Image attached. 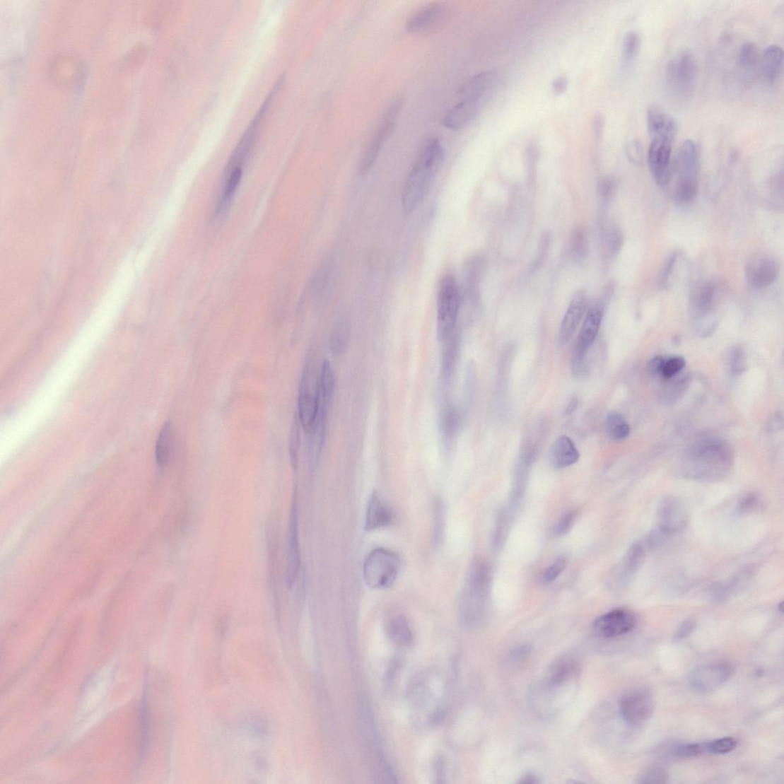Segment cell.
<instances>
[{
    "instance_id": "obj_1",
    "label": "cell",
    "mask_w": 784,
    "mask_h": 784,
    "mask_svg": "<svg viewBox=\"0 0 784 784\" xmlns=\"http://www.w3.org/2000/svg\"><path fill=\"white\" fill-rule=\"evenodd\" d=\"M444 158V148L437 138H431L424 144L404 183L402 197L404 213L411 214L421 204Z\"/></svg>"
},
{
    "instance_id": "obj_2",
    "label": "cell",
    "mask_w": 784,
    "mask_h": 784,
    "mask_svg": "<svg viewBox=\"0 0 784 784\" xmlns=\"http://www.w3.org/2000/svg\"><path fill=\"white\" fill-rule=\"evenodd\" d=\"M698 447L686 461V476L694 481L713 482L727 476L733 460L730 449L718 441L706 443Z\"/></svg>"
},
{
    "instance_id": "obj_3",
    "label": "cell",
    "mask_w": 784,
    "mask_h": 784,
    "mask_svg": "<svg viewBox=\"0 0 784 784\" xmlns=\"http://www.w3.org/2000/svg\"><path fill=\"white\" fill-rule=\"evenodd\" d=\"M490 568L484 561H476L470 568L467 584L460 599V614L469 626L481 619L490 585Z\"/></svg>"
},
{
    "instance_id": "obj_4",
    "label": "cell",
    "mask_w": 784,
    "mask_h": 784,
    "mask_svg": "<svg viewBox=\"0 0 784 784\" xmlns=\"http://www.w3.org/2000/svg\"><path fill=\"white\" fill-rule=\"evenodd\" d=\"M698 78V64L689 50L681 51L667 63L665 85L669 95L677 101H686L693 95Z\"/></svg>"
},
{
    "instance_id": "obj_5",
    "label": "cell",
    "mask_w": 784,
    "mask_h": 784,
    "mask_svg": "<svg viewBox=\"0 0 784 784\" xmlns=\"http://www.w3.org/2000/svg\"><path fill=\"white\" fill-rule=\"evenodd\" d=\"M402 560L396 552L385 548H375L366 556L363 573L365 585L373 589L392 587L398 578Z\"/></svg>"
},
{
    "instance_id": "obj_6",
    "label": "cell",
    "mask_w": 784,
    "mask_h": 784,
    "mask_svg": "<svg viewBox=\"0 0 784 784\" xmlns=\"http://www.w3.org/2000/svg\"><path fill=\"white\" fill-rule=\"evenodd\" d=\"M698 153L693 140L682 143L677 160V181L674 200L686 205L695 199L698 193Z\"/></svg>"
},
{
    "instance_id": "obj_7",
    "label": "cell",
    "mask_w": 784,
    "mask_h": 784,
    "mask_svg": "<svg viewBox=\"0 0 784 784\" xmlns=\"http://www.w3.org/2000/svg\"><path fill=\"white\" fill-rule=\"evenodd\" d=\"M460 292L452 275H446L439 285L437 310V336L440 343L456 330L460 308Z\"/></svg>"
},
{
    "instance_id": "obj_8",
    "label": "cell",
    "mask_w": 784,
    "mask_h": 784,
    "mask_svg": "<svg viewBox=\"0 0 784 784\" xmlns=\"http://www.w3.org/2000/svg\"><path fill=\"white\" fill-rule=\"evenodd\" d=\"M298 403V415L301 426L309 433L316 421L320 404V373L312 358L304 368Z\"/></svg>"
},
{
    "instance_id": "obj_9",
    "label": "cell",
    "mask_w": 784,
    "mask_h": 784,
    "mask_svg": "<svg viewBox=\"0 0 784 784\" xmlns=\"http://www.w3.org/2000/svg\"><path fill=\"white\" fill-rule=\"evenodd\" d=\"M603 307L597 303L587 312L584 324L578 339L573 356V370L575 375L585 373V358L588 349L594 344L603 319Z\"/></svg>"
},
{
    "instance_id": "obj_10",
    "label": "cell",
    "mask_w": 784,
    "mask_h": 784,
    "mask_svg": "<svg viewBox=\"0 0 784 784\" xmlns=\"http://www.w3.org/2000/svg\"><path fill=\"white\" fill-rule=\"evenodd\" d=\"M620 710L624 720L634 727L647 722L654 712V699L645 688L635 689L621 699Z\"/></svg>"
},
{
    "instance_id": "obj_11",
    "label": "cell",
    "mask_w": 784,
    "mask_h": 784,
    "mask_svg": "<svg viewBox=\"0 0 784 784\" xmlns=\"http://www.w3.org/2000/svg\"><path fill=\"white\" fill-rule=\"evenodd\" d=\"M298 500V488L294 486L289 516L287 565L285 571L286 584L289 589L296 583L301 567Z\"/></svg>"
},
{
    "instance_id": "obj_12",
    "label": "cell",
    "mask_w": 784,
    "mask_h": 784,
    "mask_svg": "<svg viewBox=\"0 0 784 784\" xmlns=\"http://www.w3.org/2000/svg\"><path fill=\"white\" fill-rule=\"evenodd\" d=\"M734 667L731 663L718 662L700 667L691 673L690 686L700 694H708L722 687L731 678Z\"/></svg>"
},
{
    "instance_id": "obj_13",
    "label": "cell",
    "mask_w": 784,
    "mask_h": 784,
    "mask_svg": "<svg viewBox=\"0 0 784 784\" xmlns=\"http://www.w3.org/2000/svg\"><path fill=\"white\" fill-rule=\"evenodd\" d=\"M401 106V100H397L392 104L389 109L387 110L381 124L379 127H378L375 136L363 154L361 165H359V170H361V173H365L372 168L378 156H379L380 152L387 138H388L392 131L396 117L399 112Z\"/></svg>"
},
{
    "instance_id": "obj_14",
    "label": "cell",
    "mask_w": 784,
    "mask_h": 784,
    "mask_svg": "<svg viewBox=\"0 0 784 784\" xmlns=\"http://www.w3.org/2000/svg\"><path fill=\"white\" fill-rule=\"evenodd\" d=\"M673 142L652 140L648 154L649 169L657 185L667 187L672 179V152Z\"/></svg>"
},
{
    "instance_id": "obj_15",
    "label": "cell",
    "mask_w": 784,
    "mask_h": 784,
    "mask_svg": "<svg viewBox=\"0 0 784 784\" xmlns=\"http://www.w3.org/2000/svg\"><path fill=\"white\" fill-rule=\"evenodd\" d=\"M636 618L626 609H615L599 617L594 624V631L602 638H614L634 629Z\"/></svg>"
},
{
    "instance_id": "obj_16",
    "label": "cell",
    "mask_w": 784,
    "mask_h": 784,
    "mask_svg": "<svg viewBox=\"0 0 784 784\" xmlns=\"http://www.w3.org/2000/svg\"><path fill=\"white\" fill-rule=\"evenodd\" d=\"M659 530L666 537L684 530L688 523L686 506L675 498L663 500L658 510Z\"/></svg>"
},
{
    "instance_id": "obj_17",
    "label": "cell",
    "mask_w": 784,
    "mask_h": 784,
    "mask_svg": "<svg viewBox=\"0 0 784 784\" xmlns=\"http://www.w3.org/2000/svg\"><path fill=\"white\" fill-rule=\"evenodd\" d=\"M744 274L747 282L753 289L761 290L777 281L778 266L771 258L757 257L747 264Z\"/></svg>"
},
{
    "instance_id": "obj_18",
    "label": "cell",
    "mask_w": 784,
    "mask_h": 784,
    "mask_svg": "<svg viewBox=\"0 0 784 784\" xmlns=\"http://www.w3.org/2000/svg\"><path fill=\"white\" fill-rule=\"evenodd\" d=\"M718 294L717 285L704 281L696 285L689 297V312L696 320L706 319L712 311Z\"/></svg>"
},
{
    "instance_id": "obj_19",
    "label": "cell",
    "mask_w": 784,
    "mask_h": 784,
    "mask_svg": "<svg viewBox=\"0 0 784 784\" xmlns=\"http://www.w3.org/2000/svg\"><path fill=\"white\" fill-rule=\"evenodd\" d=\"M647 125L652 140H666L674 142L678 132V125L674 118L657 106L649 107L647 113Z\"/></svg>"
},
{
    "instance_id": "obj_20",
    "label": "cell",
    "mask_w": 784,
    "mask_h": 784,
    "mask_svg": "<svg viewBox=\"0 0 784 784\" xmlns=\"http://www.w3.org/2000/svg\"><path fill=\"white\" fill-rule=\"evenodd\" d=\"M394 519L392 507L379 493H373L368 500L365 513L364 529L373 532L390 527Z\"/></svg>"
},
{
    "instance_id": "obj_21",
    "label": "cell",
    "mask_w": 784,
    "mask_h": 784,
    "mask_svg": "<svg viewBox=\"0 0 784 784\" xmlns=\"http://www.w3.org/2000/svg\"><path fill=\"white\" fill-rule=\"evenodd\" d=\"M588 305L587 294L584 291H578L571 300L560 328L561 343H568L573 336L580 321L585 315Z\"/></svg>"
},
{
    "instance_id": "obj_22",
    "label": "cell",
    "mask_w": 784,
    "mask_h": 784,
    "mask_svg": "<svg viewBox=\"0 0 784 784\" xmlns=\"http://www.w3.org/2000/svg\"><path fill=\"white\" fill-rule=\"evenodd\" d=\"M481 100L478 99H459L443 119V124L450 130L459 131L465 127L478 113Z\"/></svg>"
},
{
    "instance_id": "obj_23",
    "label": "cell",
    "mask_w": 784,
    "mask_h": 784,
    "mask_svg": "<svg viewBox=\"0 0 784 784\" xmlns=\"http://www.w3.org/2000/svg\"><path fill=\"white\" fill-rule=\"evenodd\" d=\"M496 81V73L493 71H486L477 74L469 79L457 92L458 99H478L481 100L486 92L490 90Z\"/></svg>"
},
{
    "instance_id": "obj_24",
    "label": "cell",
    "mask_w": 784,
    "mask_h": 784,
    "mask_svg": "<svg viewBox=\"0 0 784 784\" xmlns=\"http://www.w3.org/2000/svg\"><path fill=\"white\" fill-rule=\"evenodd\" d=\"M762 70L768 84H776L783 71V51L780 45H771L765 49L762 58Z\"/></svg>"
},
{
    "instance_id": "obj_25",
    "label": "cell",
    "mask_w": 784,
    "mask_h": 784,
    "mask_svg": "<svg viewBox=\"0 0 784 784\" xmlns=\"http://www.w3.org/2000/svg\"><path fill=\"white\" fill-rule=\"evenodd\" d=\"M328 414L318 411L315 424L310 431L308 444L309 461L311 467H315L320 457L326 439L327 421Z\"/></svg>"
},
{
    "instance_id": "obj_26",
    "label": "cell",
    "mask_w": 784,
    "mask_h": 784,
    "mask_svg": "<svg viewBox=\"0 0 784 784\" xmlns=\"http://www.w3.org/2000/svg\"><path fill=\"white\" fill-rule=\"evenodd\" d=\"M579 457V452L574 442L567 436L558 438L551 450V462L558 469H563L576 464Z\"/></svg>"
},
{
    "instance_id": "obj_27",
    "label": "cell",
    "mask_w": 784,
    "mask_h": 784,
    "mask_svg": "<svg viewBox=\"0 0 784 784\" xmlns=\"http://www.w3.org/2000/svg\"><path fill=\"white\" fill-rule=\"evenodd\" d=\"M442 13L440 4H431L423 6L409 18L405 29L411 33L426 30L439 21Z\"/></svg>"
},
{
    "instance_id": "obj_28",
    "label": "cell",
    "mask_w": 784,
    "mask_h": 784,
    "mask_svg": "<svg viewBox=\"0 0 784 784\" xmlns=\"http://www.w3.org/2000/svg\"><path fill=\"white\" fill-rule=\"evenodd\" d=\"M578 665L569 658H562L554 663L550 669L547 686L553 690L568 684L578 674Z\"/></svg>"
},
{
    "instance_id": "obj_29",
    "label": "cell",
    "mask_w": 784,
    "mask_h": 784,
    "mask_svg": "<svg viewBox=\"0 0 784 784\" xmlns=\"http://www.w3.org/2000/svg\"><path fill=\"white\" fill-rule=\"evenodd\" d=\"M336 390L335 373L330 363L324 361L320 373L319 410L329 413Z\"/></svg>"
},
{
    "instance_id": "obj_30",
    "label": "cell",
    "mask_w": 784,
    "mask_h": 784,
    "mask_svg": "<svg viewBox=\"0 0 784 784\" xmlns=\"http://www.w3.org/2000/svg\"><path fill=\"white\" fill-rule=\"evenodd\" d=\"M243 174L242 168H228L226 170V180L223 191L216 206V214L223 213L233 200L237 189L241 182Z\"/></svg>"
},
{
    "instance_id": "obj_31",
    "label": "cell",
    "mask_w": 784,
    "mask_h": 784,
    "mask_svg": "<svg viewBox=\"0 0 784 784\" xmlns=\"http://www.w3.org/2000/svg\"><path fill=\"white\" fill-rule=\"evenodd\" d=\"M645 550L640 542L633 543L625 555L622 567L621 578L624 583L630 580L638 573L643 565Z\"/></svg>"
},
{
    "instance_id": "obj_32",
    "label": "cell",
    "mask_w": 784,
    "mask_h": 784,
    "mask_svg": "<svg viewBox=\"0 0 784 784\" xmlns=\"http://www.w3.org/2000/svg\"><path fill=\"white\" fill-rule=\"evenodd\" d=\"M172 445V427L170 421L165 422L159 433L156 445V460L160 467L170 463Z\"/></svg>"
},
{
    "instance_id": "obj_33",
    "label": "cell",
    "mask_w": 784,
    "mask_h": 784,
    "mask_svg": "<svg viewBox=\"0 0 784 784\" xmlns=\"http://www.w3.org/2000/svg\"><path fill=\"white\" fill-rule=\"evenodd\" d=\"M390 638L397 645H409L411 643L413 635L407 620L403 616L397 615L391 618L387 626Z\"/></svg>"
},
{
    "instance_id": "obj_34",
    "label": "cell",
    "mask_w": 784,
    "mask_h": 784,
    "mask_svg": "<svg viewBox=\"0 0 784 784\" xmlns=\"http://www.w3.org/2000/svg\"><path fill=\"white\" fill-rule=\"evenodd\" d=\"M623 244L621 230L614 225H607L602 228L601 249L602 254L607 258L616 255Z\"/></svg>"
},
{
    "instance_id": "obj_35",
    "label": "cell",
    "mask_w": 784,
    "mask_h": 784,
    "mask_svg": "<svg viewBox=\"0 0 784 784\" xmlns=\"http://www.w3.org/2000/svg\"><path fill=\"white\" fill-rule=\"evenodd\" d=\"M350 329L348 322L345 320L338 321L331 332L329 337V350L334 356H342L349 345Z\"/></svg>"
},
{
    "instance_id": "obj_36",
    "label": "cell",
    "mask_w": 784,
    "mask_h": 784,
    "mask_svg": "<svg viewBox=\"0 0 784 784\" xmlns=\"http://www.w3.org/2000/svg\"><path fill=\"white\" fill-rule=\"evenodd\" d=\"M455 332L442 342L444 345H443L440 370L441 375L444 380H447L451 376L456 363L457 355V338Z\"/></svg>"
},
{
    "instance_id": "obj_37",
    "label": "cell",
    "mask_w": 784,
    "mask_h": 784,
    "mask_svg": "<svg viewBox=\"0 0 784 784\" xmlns=\"http://www.w3.org/2000/svg\"><path fill=\"white\" fill-rule=\"evenodd\" d=\"M569 251L571 258L576 262L583 260L588 254L589 238L584 226H580L573 230L570 238Z\"/></svg>"
},
{
    "instance_id": "obj_38",
    "label": "cell",
    "mask_w": 784,
    "mask_h": 784,
    "mask_svg": "<svg viewBox=\"0 0 784 784\" xmlns=\"http://www.w3.org/2000/svg\"><path fill=\"white\" fill-rule=\"evenodd\" d=\"M606 428L608 436L614 440H623L629 436L631 428L621 414L612 412L607 415Z\"/></svg>"
},
{
    "instance_id": "obj_39",
    "label": "cell",
    "mask_w": 784,
    "mask_h": 784,
    "mask_svg": "<svg viewBox=\"0 0 784 784\" xmlns=\"http://www.w3.org/2000/svg\"><path fill=\"white\" fill-rule=\"evenodd\" d=\"M641 48V37L632 31L624 37L622 45V59L625 66H629L638 57Z\"/></svg>"
},
{
    "instance_id": "obj_40",
    "label": "cell",
    "mask_w": 784,
    "mask_h": 784,
    "mask_svg": "<svg viewBox=\"0 0 784 784\" xmlns=\"http://www.w3.org/2000/svg\"><path fill=\"white\" fill-rule=\"evenodd\" d=\"M301 423L298 414H295L292 421L289 438V454L291 464L293 470H296L298 465V455L301 443Z\"/></svg>"
},
{
    "instance_id": "obj_41",
    "label": "cell",
    "mask_w": 784,
    "mask_h": 784,
    "mask_svg": "<svg viewBox=\"0 0 784 784\" xmlns=\"http://www.w3.org/2000/svg\"><path fill=\"white\" fill-rule=\"evenodd\" d=\"M739 67L745 71H751L757 67L759 62V52L757 45L749 42L742 45L739 58Z\"/></svg>"
},
{
    "instance_id": "obj_42",
    "label": "cell",
    "mask_w": 784,
    "mask_h": 784,
    "mask_svg": "<svg viewBox=\"0 0 784 784\" xmlns=\"http://www.w3.org/2000/svg\"><path fill=\"white\" fill-rule=\"evenodd\" d=\"M459 413L455 407H449L443 413L440 422L443 436L450 438L455 435L459 426Z\"/></svg>"
},
{
    "instance_id": "obj_43",
    "label": "cell",
    "mask_w": 784,
    "mask_h": 784,
    "mask_svg": "<svg viewBox=\"0 0 784 784\" xmlns=\"http://www.w3.org/2000/svg\"><path fill=\"white\" fill-rule=\"evenodd\" d=\"M737 746V742L732 737H724L706 744V751L713 754H727L734 751Z\"/></svg>"
},
{
    "instance_id": "obj_44",
    "label": "cell",
    "mask_w": 784,
    "mask_h": 784,
    "mask_svg": "<svg viewBox=\"0 0 784 784\" xmlns=\"http://www.w3.org/2000/svg\"><path fill=\"white\" fill-rule=\"evenodd\" d=\"M704 751H706V744H684L677 747L674 751H673V755L677 759H691L698 757V755L702 754Z\"/></svg>"
},
{
    "instance_id": "obj_45",
    "label": "cell",
    "mask_w": 784,
    "mask_h": 784,
    "mask_svg": "<svg viewBox=\"0 0 784 784\" xmlns=\"http://www.w3.org/2000/svg\"><path fill=\"white\" fill-rule=\"evenodd\" d=\"M686 365V361L684 358L680 356L672 357L668 359L667 361L664 362L661 375L671 379V378L678 375Z\"/></svg>"
},
{
    "instance_id": "obj_46",
    "label": "cell",
    "mask_w": 784,
    "mask_h": 784,
    "mask_svg": "<svg viewBox=\"0 0 784 784\" xmlns=\"http://www.w3.org/2000/svg\"><path fill=\"white\" fill-rule=\"evenodd\" d=\"M678 257V252H673L668 257L666 263L664 264L659 279V285L662 289L667 288L672 272L674 271Z\"/></svg>"
},
{
    "instance_id": "obj_47",
    "label": "cell",
    "mask_w": 784,
    "mask_h": 784,
    "mask_svg": "<svg viewBox=\"0 0 784 784\" xmlns=\"http://www.w3.org/2000/svg\"><path fill=\"white\" fill-rule=\"evenodd\" d=\"M668 778L667 771L656 767L651 768L645 771L640 778V783H666Z\"/></svg>"
},
{
    "instance_id": "obj_48",
    "label": "cell",
    "mask_w": 784,
    "mask_h": 784,
    "mask_svg": "<svg viewBox=\"0 0 784 784\" xmlns=\"http://www.w3.org/2000/svg\"><path fill=\"white\" fill-rule=\"evenodd\" d=\"M566 568V559L564 558H559L546 569L545 574L543 576V582L546 584H550L556 580L558 576L563 573Z\"/></svg>"
},
{
    "instance_id": "obj_49",
    "label": "cell",
    "mask_w": 784,
    "mask_h": 784,
    "mask_svg": "<svg viewBox=\"0 0 784 784\" xmlns=\"http://www.w3.org/2000/svg\"><path fill=\"white\" fill-rule=\"evenodd\" d=\"M577 515L576 511H570L562 516L555 530L557 537L566 536L570 532L577 519Z\"/></svg>"
},
{
    "instance_id": "obj_50",
    "label": "cell",
    "mask_w": 784,
    "mask_h": 784,
    "mask_svg": "<svg viewBox=\"0 0 784 784\" xmlns=\"http://www.w3.org/2000/svg\"><path fill=\"white\" fill-rule=\"evenodd\" d=\"M433 520H435V529H433V538L435 542H438L440 540L443 531V525H444V509L443 505L439 501H436L433 504Z\"/></svg>"
},
{
    "instance_id": "obj_51",
    "label": "cell",
    "mask_w": 784,
    "mask_h": 784,
    "mask_svg": "<svg viewBox=\"0 0 784 784\" xmlns=\"http://www.w3.org/2000/svg\"><path fill=\"white\" fill-rule=\"evenodd\" d=\"M616 183L610 177H603L598 182L597 191L604 201L610 200L615 192Z\"/></svg>"
},
{
    "instance_id": "obj_52",
    "label": "cell",
    "mask_w": 784,
    "mask_h": 784,
    "mask_svg": "<svg viewBox=\"0 0 784 784\" xmlns=\"http://www.w3.org/2000/svg\"><path fill=\"white\" fill-rule=\"evenodd\" d=\"M539 152L536 145H530L527 151V163L528 169V176L530 182H534L536 178V168L538 160Z\"/></svg>"
},
{
    "instance_id": "obj_53",
    "label": "cell",
    "mask_w": 784,
    "mask_h": 784,
    "mask_svg": "<svg viewBox=\"0 0 784 784\" xmlns=\"http://www.w3.org/2000/svg\"><path fill=\"white\" fill-rule=\"evenodd\" d=\"M551 244V237L549 233L543 234L541 238L539 253L536 261H534L532 270L536 271L540 267L543 262L545 261L547 256L548 250Z\"/></svg>"
},
{
    "instance_id": "obj_54",
    "label": "cell",
    "mask_w": 784,
    "mask_h": 784,
    "mask_svg": "<svg viewBox=\"0 0 784 784\" xmlns=\"http://www.w3.org/2000/svg\"><path fill=\"white\" fill-rule=\"evenodd\" d=\"M696 627V621L693 619V618H689V619L682 622L674 636L675 641H680L688 638V636L694 631Z\"/></svg>"
},
{
    "instance_id": "obj_55",
    "label": "cell",
    "mask_w": 784,
    "mask_h": 784,
    "mask_svg": "<svg viewBox=\"0 0 784 784\" xmlns=\"http://www.w3.org/2000/svg\"><path fill=\"white\" fill-rule=\"evenodd\" d=\"M627 158L635 164L641 162L643 158V147L639 141H633L626 146Z\"/></svg>"
},
{
    "instance_id": "obj_56",
    "label": "cell",
    "mask_w": 784,
    "mask_h": 784,
    "mask_svg": "<svg viewBox=\"0 0 784 784\" xmlns=\"http://www.w3.org/2000/svg\"><path fill=\"white\" fill-rule=\"evenodd\" d=\"M759 500L758 496L754 493L747 495L739 505V511L743 513L753 510L759 504Z\"/></svg>"
},
{
    "instance_id": "obj_57",
    "label": "cell",
    "mask_w": 784,
    "mask_h": 784,
    "mask_svg": "<svg viewBox=\"0 0 784 784\" xmlns=\"http://www.w3.org/2000/svg\"><path fill=\"white\" fill-rule=\"evenodd\" d=\"M568 85V80L566 77L560 76L554 80L552 83V90L556 95H561L565 93Z\"/></svg>"
},
{
    "instance_id": "obj_58",
    "label": "cell",
    "mask_w": 784,
    "mask_h": 784,
    "mask_svg": "<svg viewBox=\"0 0 784 784\" xmlns=\"http://www.w3.org/2000/svg\"><path fill=\"white\" fill-rule=\"evenodd\" d=\"M664 359L662 357L657 356L652 359L649 363V371L653 375H661L662 368L664 364Z\"/></svg>"
},
{
    "instance_id": "obj_59",
    "label": "cell",
    "mask_w": 784,
    "mask_h": 784,
    "mask_svg": "<svg viewBox=\"0 0 784 784\" xmlns=\"http://www.w3.org/2000/svg\"><path fill=\"white\" fill-rule=\"evenodd\" d=\"M604 130V119L602 116H596L593 121V132L597 138L599 139L602 137Z\"/></svg>"
},
{
    "instance_id": "obj_60",
    "label": "cell",
    "mask_w": 784,
    "mask_h": 784,
    "mask_svg": "<svg viewBox=\"0 0 784 784\" xmlns=\"http://www.w3.org/2000/svg\"><path fill=\"white\" fill-rule=\"evenodd\" d=\"M520 783H528V784L531 783L532 784V783H539V781H538L537 777H534V776H532V774H530V776H525L523 778H522V780L520 781Z\"/></svg>"
},
{
    "instance_id": "obj_61",
    "label": "cell",
    "mask_w": 784,
    "mask_h": 784,
    "mask_svg": "<svg viewBox=\"0 0 784 784\" xmlns=\"http://www.w3.org/2000/svg\"><path fill=\"white\" fill-rule=\"evenodd\" d=\"M783 602H782V603H780V605L778 606V609H779V611H780V612L781 613H783Z\"/></svg>"
}]
</instances>
